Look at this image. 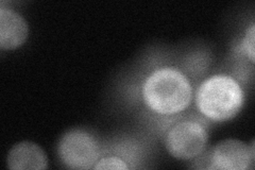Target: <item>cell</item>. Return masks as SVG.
Returning a JSON list of instances; mask_svg holds the SVG:
<instances>
[{
    "label": "cell",
    "instance_id": "1",
    "mask_svg": "<svg viewBox=\"0 0 255 170\" xmlns=\"http://www.w3.org/2000/svg\"><path fill=\"white\" fill-rule=\"evenodd\" d=\"M194 86L189 77L175 66L154 68L140 84V99L155 115L175 116L184 112L193 101Z\"/></svg>",
    "mask_w": 255,
    "mask_h": 170
},
{
    "label": "cell",
    "instance_id": "2",
    "mask_svg": "<svg viewBox=\"0 0 255 170\" xmlns=\"http://www.w3.org/2000/svg\"><path fill=\"white\" fill-rule=\"evenodd\" d=\"M245 101L243 86L228 74H217L205 79L196 93L198 111L214 123H226L236 117Z\"/></svg>",
    "mask_w": 255,
    "mask_h": 170
},
{
    "label": "cell",
    "instance_id": "3",
    "mask_svg": "<svg viewBox=\"0 0 255 170\" xmlns=\"http://www.w3.org/2000/svg\"><path fill=\"white\" fill-rule=\"evenodd\" d=\"M209 142V131L201 120L182 118L167 130L165 147L171 157L178 160H191L204 151Z\"/></svg>",
    "mask_w": 255,
    "mask_h": 170
},
{
    "label": "cell",
    "instance_id": "4",
    "mask_svg": "<svg viewBox=\"0 0 255 170\" xmlns=\"http://www.w3.org/2000/svg\"><path fill=\"white\" fill-rule=\"evenodd\" d=\"M62 163L70 169H93L100 157V148L94 135L82 129H71L58 145Z\"/></svg>",
    "mask_w": 255,
    "mask_h": 170
},
{
    "label": "cell",
    "instance_id": "5",
    "mask_svg": "<svg viewBox=\"0 0 255 170\" xmlns=\"http://www.w3.org/2000/svg\"><path fill=\"white\" fill-rule=\"evenodd\" d=\"M254 159V141L249 147L242 141L225 140L218 143L212 150L207 169L246 170L251 168Z\"/></svg>",
    "mask_w": 255,
    "mask_h": 170
},
{
    "label": "cell",
    "instance_id": "6",
    "mask_svg": "<svg viewBox=\"0 0 255 170\" xmlns=\"http://www.w3.org/2000/svg\"><path fill=\"white\" fill-rule=\"evenodd\" d=\"M29 26L22 16L10 7H0V47L14 50L26 43Z\"/></svg>",
    "mask_w": 255,
    "mask_h": 170
},
{
    "label": "cell",
    "instance_id": "7",
    "mask_svg": "<svg viewBox=\"0 0 255 170\" xmlns=\"http://www.w3.org/2000/svg\"><path fill=\"white\" fill-rule=\"evenodd\" d=\"M6 167L11 170H45L48 168V159L37 144L23 141L10 150Z\"/></svg>",
    "mask_w": 255,
    "mask_h": 170
},
{
    "label": "cell",
    "instance_id": "8",
    "mask_svg": "<svg viewBox=\"0 0 255 170\" xmlns=\"http://www.w3.org/2000/svg\"><path fill=\"white\" fill-rule=\"evenodd\" d=\"M255 25L254 22H251V25L247 28L245 35L242 39L241 44L238 45V51L243 54L245 58L248 59L251 64L255 63Z\"/></svg>",
    "mask_w": 255,
    "mask_h": 170
},
{
    "label": "cell",
    "instance_id": "9",
    "mask_svg": "<svg viewBox=\"0 0 255 170\" xmlns=\"http://www.w3.org/2000/svg\"><path fill=\"white\" fill-rule=\"evenodd\" d=\"M95 170H106V169H117V170H128L130 166L122 158L116 156L103 157L97 161V163L93 167Z\"/></svg>",
    "mask_w": 255,
    "mask_h": 170
}]
</instances>
